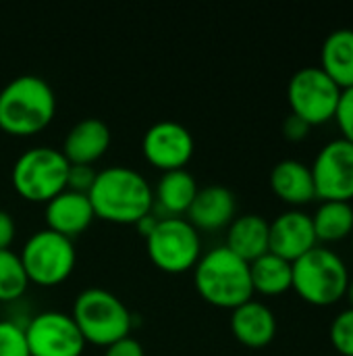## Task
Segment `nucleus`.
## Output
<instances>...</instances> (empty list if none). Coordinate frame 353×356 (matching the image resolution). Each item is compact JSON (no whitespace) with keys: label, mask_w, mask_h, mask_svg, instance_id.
<instances>
[{"label":"nucleus","mask_w":353,"mask_h":356,"mask_svg":"<svg viewBox=\"0 0 353 356\" xmlns=\"http://www.w3.org/2000/svg\"><path fill=\"white\" fill-rule=\"evenodd\" d=\"M87 196L96 217L112 223H137L154 207L150 181L127 165H110L98 171Z\"/></svg>","instance_id":"1"},{"label":"nucleus","mask_w":353,"mask_h":356,"mask_svg":"<svg viewBox=\"0 0 353 356\" xmlns=\"http://www.w3.org/2000/svg\"><path fill=\"white\" fill-rule=\"evenodd\" d=\"M56 113L52 86L33 73L12 77L0 90V129L12 136H31L44 129Z\"/></svg>","instance_id":"2"},{"label":"nucleus","mask_w":353,"mask_h":356,"mask_svg":"<svg viewBox=\"0 0 353 356\" xmlns=\"http://www.w3.org/2000/svg\"><path fill=\"white\" fill-rule=\"evenodd\" d=\"M193 284L202 298L221 309L233 311L254 296L250 263L227 246H214L198 259L193 265Z\"/></svg>","instance_id":"3"},{"label":"nucleus","mask_w":353,"mask_h":356,"mask_svg":"<svg viewBox=\"0 0 353 356\" xmlns=\"http://www.w3.org/2000/svg\"><path fill=\"white\" fill-rule=\"evenodd\" d=\"M291 265V288L304 302L312 307H333L345 298L352 275L345 261L335 250L316 246Z\"/></svg>","instance_id":"4"},{"label":"nucleus","mask_w":353,"mask_h":356,"mask_svg":"<svg viewBox=\"0 0 353 356\" xmlns=\"http://www.w3.org/2000/svg\"><path fill=\"white\" fill-rule=\"evenodd\" d=\"M85 342L108 346L131 332V313L125 302L104 288H85L77 294L71 315Z\"/></svg>","instance_id":"5"},{"label":"nucleus","mask_w":353,"mask_h":356,"mask_svg":"<svg viewBox=\"0 0 353 356\" xmlns=\"http://www.w3.org/2000/svg\"><path fill=\"white\" fill-rule=\"evenodd\" d=\"M69 167L71 163L60 148L33 146L17 156L10 179L15 190L27 200L48 202L67 188Z\"/></svg>","instance_id":"6"},{"label":"nucleus","mask_w":353,"mask_h":356,"mask_svg":"<svg viewBox=\"0 0 353 356\" xmlns=\"http://www.w3.org/2000/svg\"><path fill=\"white\" fill-rule=\"evenodd\" d=\"M19 257L29 282L40 286H54L67 280L77 261L73 238H67L50 227L31 234L25 240Z\"/></svg>","instance_id":"7"},{"label":"nucleus","mask_w":353,"mask_h":356,"mask_svg":"<svg viewBox=\"0 0 353 356\" xmlns=\"http://www.w3.org/2000/svg\"><path fill=\"white\" fill-rule=\"evenodd\" d=\"M148 254L156 267L169 273H181L202 257L200 232L183 217H162L146 236Z\"/></svg>","instance_id":"8"},{"label":"nucleus","mask_w":353,"mask_h":356,"mask_svg":"<svg viewBox=\"0 0 353 356\" xmlns=\"http://www.w3.org/2000/svg\"><path fill=\"white\" fill-rule=\"evenodd\" d=\"M341 94V88L320 67H302L291 75L287 86L291 113L304 119L310 127L335 119Z\"/></svg>","instance_id":"9"},{"label":"nucleus","mask_w":353,"mask_h":356,"mask_svg":"<svg viewBox=\"0 0 353 356\" xmlns=\"http://www.w3.org/2000/svg\"><path fill=\"white\" fill-rule=\"evenodd\" d=\"M312 181L316 198L322 202H352L353 200V144L345 138L327 142L312 167Z\"/></svg>","instance_id":"10"},{"label":"nucleus","mask_w":353,"mask_h":356,"mask_svg":"<svg viewBox=\"0 0 353 356\" xmlns=\"http://www.w3.org/2000/svg\"><path fill=\"white\" fill-rule=\"evenodd\" d=\"M23 330L31 356H81L85 348L75 319L62 311L37 313Z\"/></svg>","instance_id":"11"},{"label":"nucleus","mask_w":353,"mask_h":356,"mask_svg":"<svg viewBox=\"0 0 353 356\" xmlns=\"http://www.w3.org/2000/svg\"><path fill=\"white\" fill-rule=\"evenodd\" d=\"M141 150L144 156L162 171L181 169L193 154V136L183 123L160 119L146 129Z\"/></svg>","instance_id":"12"},{"label":"nucleus","mask_w":353,"mask_h":356,"mask_svg":"<svg viewBox=\"0 0 353 356\" xmlns=\"http://www.w3.org/2000/svg\"><path fill=\"white\" fill-rule=\"evenodd\" d=\"M316 246L318 240L314 234L312 215L300 209H289L268 223V252L289 263H295Z\"/></svg>","instance_id":"13"},{"label":"nucleus","mask_w":353,"mask_h":356,"mask_svg":"<svg viewBox=\"0 0 353 356\" xmlns=\"http://www.w3.org/2000/svg\"><path fill=\"white\" fill-rule=\"evenodd\" d=\"M96 213L89 202V196L64 188L46 202V223L50 229L73 238L89 227Z\"/></svg>","instance_id":"14"},{"label":"nucleus","mask_w":353,"mask_h":356,"mask_svg":"<svg viewBox=\"0 0 353 356\" xmlns=\"http://www.w3.org/2000/svg\"><path fill=\"white\" fill-rule=\"evenodd\" d=\"M110 146V129L98 117L77 121L64 136L62 154L71 165H92Z\"/></svg>","instance_id":"15"},{"label":"nucleus","mask_w":353,"mask_h":356,"mask_svg":"<svg viewBox=\"0 0 353 356\" xmlns=\"http://www.w3.org/2000/svg\"><path fill=\"white\" fill-rule=\"evenodd\" d=\"M235 209V196L227 186L208 184L198 188V194L187 209V221L196 229H221L233 221Z\"/></svg>","instance_id":"16"},{"label":"nucleus","mask_w":353,"mask_h":356,"mask_svg":"<svg viewBox=\"0 0 353 356\" xmlns=\"http://www.w3.org/2000/svg\"><path fill=\"white\" fill-rule=\"evenodd\" d=\"M231 332L241 344L250 348H262L270 344L277 334V317L264 302L252 298L233 309Z\"/></svg>","instance_id":"17"},{"label":"nucleus","mask_w":353,"mask_h":356,"mask_svg":"<svg viewBox=\"0 0 353 356\" xmlns=\"http://www.w3.org/2000/svg\"><path fill=\"white\" fill-rule=\"evenodd\" d=\"M273 192L289 207L298 209L316 200V190L312 181V171L306 163L295 159L279 161L270 171Z\"/></svg>","instance_id":"18"},{"label":"nucleus","mask_w":353,"mask_h":356,"mask_svg":"<svg viewBox=\"0 0 353 356\" xmlns=\"http://www.w3.org/2000/svg\"><path fill=\"white\" fill-rule=\"evenodd\" d=\"M246 263H252L268 252V221L262 215L246 213L233 217L227 232V244Z\"/></svg>","instance_id":"19"},{"label":"nucleus","mask_w":353,"mask_h":356,"mask_svg":"<svg viewBox=\"0 0 353 356\" xmlns=\"http://www.w3.org/2000/svg\"><path fill=\"white\" fill-rule=\"evenodd\" d=\"M339 88L341 92L353 88V29L331 31L320 48L318 65Z\"/></svg>","instance_id":"20"},{"label":"nucleus","mask_w":353,"mask_h":356,"mask_svg":"<svg viewBox=\"0 0 353 356\" xmlns=\"http://www.w3.org/2000/svg\"><path fill=\"white\" fill-rule=\"evenodd\" d=\"M154 194L158 204L169 211V217H179V213H185L193 202L198 194V181L185 167L162 171Z\"/></svg>","instance_id":"21"},{"label":"nucleus","mask_w":353,"mask_h":356,"mask_svg":"<svg viewBox=\"0 0 353 356\" xmlns=\"http://www.w3.org/2000/svg\"><path fill=\"white\" fill-rule=\"evenodd\" d=\"M250 277L254 292H260L264 296H279L291 290L293 265L273 252H266L250 263Z\"/></svg>","instance_id":"22"},{"label":"nucleus","mask_w":353,"mask_h":356,"mask_svg":"<svg viewBox=\"0 0 353 356\" xmlns=\"http://www.w3.org/2000/svg\"><path fill=\"white\" fill-rule=\"evenodd\" d=\"M316 240L322 244H337L350 240L353 234L352 202H322L312 215Z\"/></svg>","instance_id":"23"},{"label":"nucleus","mask_w":353,"mask_h":356,"mask_svg":"<svg viewBox=\"0 0 353 356\" xmlns=\"http://www.w3.org/2000/svg\"><path fill=\"white\" fill-rule=\"evenodd\" d=\"M29 277L19 252L10 248L0 250V300H15L27 290Z\"/></svg>","instance_id":"24"},{"label":"nucleus","mask_w":353,"mask_h":356,"mask_svg":"<svg viewBox=\"0 0 353 356\" xmlns=\"http://www.w3.org/2000/svg\"><path fill=\"white\" fill-rule=\"evenodd\" d=\"M331 344L341 356H353V309L341 311L331 323Z\"/></svg>","instance_id":"25"},{"label":"nucleus","mask_w":353,"mask_h":356,"mask_svg":"<svg viewBox=\"0 0 353 356\" xmlns=\"http://www.w3.org/2000/svg\"><path fill=\"white\" fill-rule=\"evenodd\" d=\"M0 356H31L25 330L10 319H0Z\"/></svg>","instance_id":"26"},{"label":"nucleus","mask_w":353,"mask_h":356,"mask_svg":"<svg viewBox=\"0 0 353 356\" xmlns=\"http://www.w3.org/2000/svg\"><path fill=\"white\" fill-rule=\"evenodd\" d=\"M335 121H337V125H339V129L343 134L341 138H345L347 142L353 144V88L352 90H345L341 94Z\"/></svg>","instance_id":"27"},{"label":"nucleus","mask_w":353,"mask_h":356,"mask_svg":"<svg viewBox=\"0 0 353 356\" xmlns=\"http://www.w3.org/2000/svg\"><path fill=\"white\" fill-rule=\"evenodd\" d=\"M96 173L92 169V165H71L69 167V179H67V188L69 190H75V192H83L87 194L94 179H96Z\"/></svg>","instance_id":"28"},{"label":"nucleus","mask_w":353,"mask_h":356,"mask_svg":"<svg viewBox=\"0 0 353 356\" xmlns=\"http://www.w3.org/2000/svg\"><path fill=\"white\" fill-rule=\"evenodd\" d=\"M104 356H146V353H144V346L135 338L127 336V338H121V340L108 344L104 350Z\"/></svg>","instance_id":"29"},{"label":"nucleus","mask_w":353,"mask_h":356,"mask_svg":"<svg viewBox=\"0 0 353 356\" xmlns=\"http://www.w3.org/2000/svg\"><path fill=\"white\" fill-rule=\"evenodd\" d=\"M310 125L304 121V119H300L298 115H287L285 117V121H283V136L289 140V142H302V140H306L308 138V134H310Z\"/></svg>","instance_id":"30"},{"label":"nucleus","mask_w":353,"mask_h":356,"mask_svg":"<svg viewBox=\"0 0 353 356\" xmlns=\"http://www.w3.org/2000/svg\"><path fill=\"white\" fill-rule=\"evenodd\" d=\"M15 219L8 211L0 209V250L2 248H10L12 240H15Z\"/></svg>","instance_id":"31"},{"label":"nucleus","mask_w":353,"mask_h":356,"mask_svg":"<svg viewBox=\"0 0 353 356\" xmlns=\"http://www.w3.org/2000/svg\"><path fill=\"white\" fill-rule=\"evenodd\" d=\"M156 221H158V219H156V217H154V215L150 213V215H146V217H141V219H139V221H137L135 225H137V229L141 232V236L146 238V236H148V234H150V232L154 229V225H156Z\"/></svg>","instance_id":"32"},{"label":"nucleus","mask_w":353,"mask_h":356,"mask_svg":"<svg viewBox=\"0 0 353 356\" xmlns=\"http://www.w3.org/2000/svg\"><path fill=\"white\" fill-rule=\"evenodd\" d=\"M345 298L350 300V307L353 309V277H350V284H347V290H345Z\"/></svg>","instance_id":"33"},{"label":"nucleus","mask_w":353,"mask_h":356,"mask_svg":"<svg viewBox=\"0 0 353 356\" xmlns=\"http://www.w3.org/2000/svg\"><path fill=\"white\" fill-rule=\"evenodd\" d=\"M350 240H352V252H353V234H352V238H350Z\"/></svg>","instance_id":"34"}]
</instances>
